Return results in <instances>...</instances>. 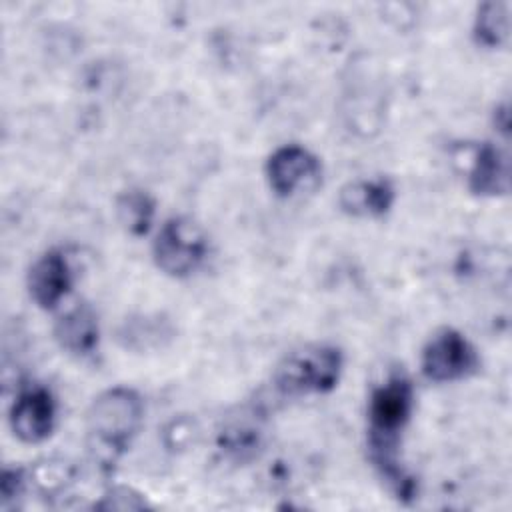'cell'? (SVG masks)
Masks as SVG:
<instances>
[{
  "label": "cell",
  "mask_w": 512,
  "mask_h": 512,
  "mask_svg": "<svg viewBox=\"0 0 512 512\" xmlns=\"http://www.w3.org/2000/svg\"><path fill=\"white\" fill-rule=\"evenodd\" d=\"M414 406V388L406 374H390L368 400V450L380 476L400 500L414 498V480L398 462V446Z\"/></svg>",
  "instance_id": "obj_1"
},
{
  "label": "cell",
  "mask_w": 512,
  "mask_h": 512,
  "mask_svg": "<svg viewBox=\"0 0 512 512\" xmlns=\"http://www.w3.org/2000/svg\"><path fill=\"white\" fill-rule=\"evenodd\" d=\"M144 402L128 386H114L100 392L86 414V444L90 460L102 470L112 472L130 442L140 430Z\"/></svg>",
  "instance_id": "obj_2"
},
{
  "label": "cell",
  "mask_w": 512,
  "mask_h": 512,
  "mask_svg": "<svg viewBox=\"0 0 512 512\" xmlns=\"http://www.w3.org/2000/svg\"><path fill=\"white\" fill-rule=\"evenodd\" d=\"M342 350L332 344H306L288 352L276 366L272 382L284 396L330 392L342 374Z\"/></svg>",
  "instance_id": "obj_3"
},
{
  "label": "cell",
  "mask_w": 512,
  "mask_h": 512,
  "mask_svg": "<svg viewBox=\"0 0 512 512\" xmlns=\"http://www.w3.org/2000/svg\"><path fill=\"white\" fill-rule=\"evenodd\" d=\"M152 254L164 274L184 278L196 272L206 260L208 238L192 218L172 216L160 226Z\"/></svg>",
  "instance_id": "obj_4"
},
{
  "label": "cell",
  "mask_w": 512,
  "mask_h": 512,
  "mask_svg": "<svg viewBox=\"0 0 512 512\" xmlns=\"http://www.w3.org/2000/svg\"><path fill=\"white\" fill-rule=\"evenodd\" d=\"M476 348L454 328L438 330L422 350V372L432 382H456L478 370Z\"/></svg>",
  "instance_id": "obj_5"
},
{
  "label": "cell",
  "mask_w": 512,
  "mask_h": 512,
  "mask_svg": "<svg viewBox=\"0 0 512 512\" xmlns=\"http://www.w3.org/2000/svg\"><path fill=\"white\" fill-rule=\"evenodd\" d=\"M266 178L280 198L312 192L322 180L320 160L298 144L276 148L266 162Z\"/></svg>",
  "instance_id": "obj_6"
},
{
  "label": "cell",
  "mask_w": 512,
  "mask_h": 512,
  "mask_svg": "<svg viewBox=\"0 0 512 512\" xmlns=\"http://www.w3.org/2000/svg\"><path fill=\"white\" fill-rule=\"evenodd\" d=\"M56 424V400L44 386L24 388L12 404L10 426L16 438L26 444L46 440Z\"/></svg>",
  "instance_id": "obj_7"
},
{
  "label": "cell",
  "mask_w": 512,
  "mask_h": 512,
  "mask_svg": "<svg viewBox=\"0 0 512 512\" xmlns=\"http://www.w3.org/2000/svg\"><path fill=\"white\" fill-rule=\"evenodd\" d=\"M28 292L30 298L42 310H54L74 284L72 266L64 252L48 250L28 270Z\"/></svg>",
  "instance_id": "obj_8"
},
{
  "label": "cell",
  "mask_w": 512,
  "mask_h": 512,
  "mask_svg": "<svg viewBox=\"0 0 512 512\" xmlns=\"http://www.w3.org/2000/svg\"><path fill=\"white\" fill-rule=\"evenodd\" d=\"M266 418L256 406H244L238 414L226 418L218 430V448L236 462L250 460L264 444Z\"/></svg>",
  "instance_id": "obj_9"
},
{
  "label": "cell",
  "mask_w": 512,
  "mask_h": 512,
  "mask_svg": "<svg viewBox=\"0 0 512 512\" xmlns=\"http://www.w3.org/2000/svg\"><path fill=\"white\" fill-rule=\"evenodd\" d=\"M396 198V190L388 178H362L342 186L338 206L342 212L358 218L384 216Z\"/></svg>",
  "instance_id": "obj_10"
},
{
  "label": "cell",
  "mask_w": 512,
  "mask_h": 512,
  "mask_svg": "<svg viewBox=\"0 0 512 512\" xmlns=\"http://www.w3.org/2000/svg\"><path fill=\"white\" fill-rule=\"evenodd\" d=\"M54 338L62 350L72 356H90L98 348V316L88 304L68 308L54 324Z\"/></svg>",
  "instance_id": "obj_11"
},
{
  "label": "cell",
  "mask_w": 512,
  "mask_h": 512,
  "mask_svg": "<svg viewBox=\"0 0 512 512\" xmlns=\"http://www.w3.org/2000/svg\"><path fill=\"white\" fill-rule=\"evenodd\" d=\"M468 188L478 196H504L510 190V162L504 150L482 144L468 172Z\"/></svg>",
  "instance_id": "obj_12"
},
{
  "label": "cell",
  "mask_w": 512,
  "mask_h": 512,
  "mask_svg": "<svg viewBox=\"0 0 512 512\" xmlns=\"http://www.w3.org/2000/svg\"><path fill=\"white\" fill-rule=\"evenodd\" d=\"M174 336V330L168 320L162 316H136L130 320H124V324L118 330V340L124 348L130 350H150L160 348L164 342H168Z\"/></svg>",
  "instance_id": "obj_13"
},
{
  "label": "cell",
  "mask_w": 512,
  "mask_h": 512,
  "mask_svg": "<svg viewBox=\"0 0 512 512\" xmlns=\"http://www.w3.org/2000/svg\"><path fill=\"white\" fill-rule=\"evenodd\" d=\"M28 488H34L40 496L56 498L64 494L76 480V466L64 458H46L26 468Z\"/></svg>",
  "instance_id": "obj_14"
},
{
  "label": "cell",
  "mask_w": 512,
  "mask_h": 512,
  "mask_svg": "<svg viewBox=\"0 0 512 512\" xmlns=\"http://www.w3.org/2000/svg\"><path fill=\"white\" fill-rule=\"evenodd\" d=\"M474 40L484 48L506 46L510 34V6L506 2H484L478 6L474 26Z\"/></svg>",
  "instance_id": "obj_15"
},
{
  "label": "cell",
  "mask_w": 512,
  "mask_h": 512,
  "mask_svg": "<svg viewBox=\"0 0 512 512\" xmlns=\"http://www.w3.org/2000/svg\"><path fill=\"white\" fill-rule=\"evenodd\" d=\"M118 222L132 236H144L154 218V200L144 190H126L116 200Z\"/></svg>",
  "instance_id": "obj_16"
},
{
  "label": "cell",
  "mask_w": 512,
  "mask_h": 512,
  "mask_svg": "<svg viewBox=\"0 0 512 512\" xmlns=\"http://www.w3.org/2000/svg\"><path fill=\"white\" fill-rule=\"evenodd\" d=\"M100 510H142L148 508L146 498L128 486H112L102 494V500L94 504Z\"/></svg>",
  "instance_id": "obj_17"
},
{
  "label": "cell",
  "mask_w": 512,
  "mask_h": 512,
  "mask_svg": "<svg viewBox=\"0 0 512 512\" xmlns=\"http://www.w3.org/2000/svg\"><path fill=\"white\" fill-rule=\"evenodd\" d=\"M0 492H2V508L4 510L16 506L22 500V496L28 492L26 468H4Z\"/></svg>",
  "instance_id": "obj_18"
},
{
  "label": "cell",
  "mask_w": 512,
  "mask_h": 512,
  "mask_svg": "<svg viewBox=\"0 0 512 512\" xmlns=\"http://www.w3.org/2000/svg\"><path fill=\"white\" fill-rule=\"evenodd\" d=\"M194 434H196V428H194V422L182 418V420H174L166 432H164V438H166V446L168 448H186L192 440H194Z\"/></svg>",
  "instance_id": "obj_19"
}]
</instances>
